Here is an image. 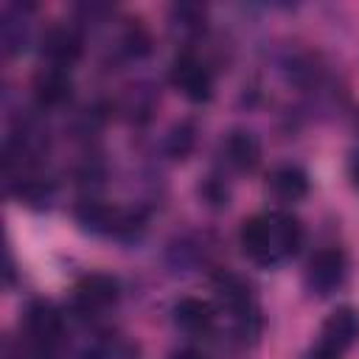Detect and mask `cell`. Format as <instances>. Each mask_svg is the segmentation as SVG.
<instances>
[{
	"label": "cell",
	"mask_w": 359,
	"mask_h": 359,
	"mask_svg": "<svg viewBox=\"0 0 359 359\" xmlns=\"http://www.w3.org/2000/svg\"><path fill=\"white\" fill-rule=\"evenodd\" d=\"M39 53L53 67H70L81 56V36L70 28H48L39 42Z\"/></svg>",
	"instance_id": "cell-8"
},
{
	"label": "cell",
	"mask_w": 359,
	"mask_h": 359,
	"mask_svg": "<svg viewBox=\"0 0 359 359\" xmlns=\"http://www.w3.org/2000/svg\"><path fill=\"white\" fill-rule=\"evenodd\" d=\"M238 241L244 255L255 264H278L297 255L303 244V224L289 213L250 216L238 230Z\"/></svg>",
	"instance_id": "cell-1"
},
{
	"label": "cell",
	"mask_w": 359,
	"mask_h": 359,
	"mask_svg": "<svg viewBox=\"0 0 359 359\" xmlns=\"http://www.w3.org/2000/svg\"><path fill=\"white\" fill-rule=\"evenodd\" d=\"M118 280L112 275L104 272H90L84 275L76 286H73V306L81 314H95L104 311L107 306H112L118 300Z\"/></svg>",
	"instance_id": "cell-5"
},
{
	"label": "cell",
	"mask_w": 359,
	"mask_h": 359,
	"mask_svg": "<svg viewBox=\"0 0 359 359\" xmlns=\"http://www.w3.org/2000/svg\"><path fill=\"white\" fill-rule=\"evenodd\" d=\"M194 146V126L191 123H177L165 140V149L171 157H185Z\"/></svg>",
	"instance_id": "cell-16"
},
{
	"label": "cell",
	"mask_w": 359,
	"mask_h": 359,
	"mask_svg": "<svg viewBox=\"0 0 359 359\" xmlns=\"http://www.w3.org/2000/svg\"><path fill=\"white\" fill-rule=\"evenodd\" d=\"M171 84L194 104H202V101H208L213 95V76L191 50H182V53L174 56V62H171Z\"/></svg>",
	"instance_id": "cell-3"
},
{
	"label": "cell",
	"mask_w": 359,
	"mask_h": 359,
	"mask_svg": "<svg viewBox=\"0 0 359 359\" xmlns=\"http://www.w3.org/2000/svg\"><path fill=\"white\" fill-rule=\"evenodd\" d=\"M345 278V255L337 247L317 250L306 266V286L317 294H331Z\"/></svg>",
	"instance_id": "cell-6"
},
{
	"label": "cell",
	"mask_w": 359,
	"mask_h": 359,
	"mask_svg": "<svg viewBox=\"0 0 359 359\" xmlns=\"http://www.w3.org/2000/svg\"><path fill=\"white\" fill-rule=\"evenodd\" d=\"M222 154H224V163H227L230 168H236V171H250V168L258 163V157H261V146H258V140H255L250 132L236 129V132H230V135L222 140Z\"/></svg>",
	"instance_id": "cell-10"
},
{
	"label": "cell",
	"mask_w": 359,
	"mask_h": 359,
	"mask_svg": "<svg viewBox=\"0 0 359 359\" xmlns=\"http://www.w3.org/2000/svg\"><path fill=\"white\" fill-rule=\"evenodd\" d=\"M76 222L98 236H135L143 227V216L135 210H123V208H112L107 202H95L87 199L76 208Z\"/></svg>",
	"instance_id": "cell-2"
},
{
	"label": "cell",
	"mask_w": 359,
	"mask_h": 359,
	"mask_svg": "<svg viewBox=\"0 0 359 359\" xmlns=\"http://www.w3.org/2000/svg\"><path fill=\"white\" fill-rule=\"evenodd\" d=\"M202 196H205L210 205H227V191H224L216 180H208V182L202 185Z\"/></svg>",
	"instance_id": "cell-17"
},
{
	"label": "cell",
	"mask_w": 359,
	"mask_h": 359,
	"mask_svg": "<svg viewBox=\"0 0 359 359\" xmlns=\"http://www.w3.org/2000/svg\"><path fill=\"white\" fill-rule=\"evenodd\" d=\"M0 39H3V48L6 53H17L25 48V28H22V20H11L8 14L3 17V28H0Z\"/></svg>",
	"instance_id": "cell-15"
},
{
	"label": "cell",
	"mask_w": 359,
	"mask_h": 359,
	"mask_svg": "<svg viewBox=\"0 0 359 359\" xmlns=\"http://www.w3.org/2000/svg\"><path fill=\"white\" fill-rule=\"evenodd\" d=\"M303 359H339V353H334V351H328L325 345H320V342H317V345H314Z\"/></svg>",
	"instance_id": "cell-18"
},
{
	"label": "cell",
	"mask_w": 359,
	"mask_h": 359,
	"mask_svg": "<svg viewBox=\"0 0 359 359\" xmlns=\"http://www.w3.org/2000/svg\"><path fill=\"white\" fill-rule=\"evenodd\" d=\"M269 191L280 202H297L309 194V177L294 165H280L269 174Z\"/></svg>",
	"instance_id": "cell-12"
},
{
	"label": "cell",
	"mask_w": 359,
	"mask_h": 359,
	"mask_svg": "<svg viewBox=\"0 0 359 359\" xmlns=\"http://www.w3.org/2000/svg\"><path fill=\"white\" fill-rule=\"evenodd\" d=\"M70 93H73V81L67 67L48 65L34 76V95L42 107H59L70 98Z\"/></svg>",
	"instance_id": "cell-9"
},
{
	"label": "cell",
	"mask_w": 359,
	"mask_h": 359,
	"mask_svg": "<svg viewBox=\"0 0 359 359\" xmlns=\"http://www.w3.org/2000/svg\"><path fill=\"white\" fill-rule=\"evenodd\" d=\"M356 339H359V311L351 306H339L337 311H331L325 317L317 342L342 356Z\"/></svg>",
	"instance_id": "cell-7"
},
{
	"label": "cell",
	"mask_w": 359,
	"mask_h": 359,
	"mask_svg": "<svg viewBox=\"0 0 359 359\" xmlns=\"http://www.w3.org/2000/svg\"><path fill=\"white\" fill-rule=\"evenodd\" d=\"M351 177H353V182L359 185V154L351 160Z\"/></svg>",
	"instance_id": "cell-20"
},
{
	"label": "cell",
	"mask_w": 359,
	"mask_h": 359,
	"mask_svg": "<svg viewBox=\"0 0 359 359\" xmlns=\"http://www.w3.org/2000/svg\"><path fill=\"white\" fill-rule=\"evenodd\" d=\"M171 359H205L199 351H191V348H185V351H177V353H171Z\"/></svg>",
	"instance_id": "cell-19"
},
{
	"label": "cell",
	"mask_w": 359,
	"mask_h": 359,
	"mask_svg": "<svg viewBox=\"0 0 359 359\" xmlns=\"http://www.w3.org/2000/svg\"><path fill=\"white\" fill-rule=\"evenodd\" d=\"M171 28L180 31L182 36H194L205 28V11L199 6H188V3L174 6L171 8Z\"/></svg>",
	"instance_id": "cell-14"
},
{
	"label": "cell",
	"mask_w": 359,
	"mask_h": 359,
	"mask_svg": "<svg viewBox=\"0 0 359 359\" xmlns=\"http://www.w3.org/2000/svg\"><path fill=\"white\" fill-rule=\"evenodd\" d=\"M22 323H25V334H28L31 345L42 348V351H48L65 331V320H62L59 309L53 303H48V300H34L25 309Z\"/></svg>",
	"instance_id": "cell-4"
},
{
	"label": "cell",
	"mask_w": 359,
	"mask_h": 359,
	"mask_svg": "<svg viewBox=\"0 0 359 359\" xmlns=\"http://www.w3.org/2000/svg\"><path fill=\"white\" fill-rule=\"evenodd\" d=\"M213 306L202 297H182L174 306V323L185 331V334H205L213 325Z\"/></svg>",
	"instance_id": "cell-11"
},
{
	"label": "cell",
	"mask_w": 359,
	"mask_h": 359,
	"mask_svg": "<svg viewBox=\"0 0 359 359\" xmlns=\"http://www.w3.org/2000/svg\"><path fill=\"white\" fill-rule=\"evenodd\" d=\"M84 359H140V348L123 337H104L87 348Z\"/></svg>",
	"instance_id": "cell-13"
}]
</instances>
